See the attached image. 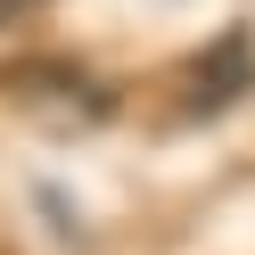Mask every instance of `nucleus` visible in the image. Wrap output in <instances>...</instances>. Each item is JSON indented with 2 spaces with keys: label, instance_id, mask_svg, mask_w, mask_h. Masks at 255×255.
<instances>
[{
  "label": "nucleus",
  "instance_id": "f257e3e1",
  "mask_svg": "<svg viewBox=\"0 0 255 255\" xmlns=\"http://www.w3.org/2000/svg\"><path fill=\"white\" fill-rule=\"evenodd\" d=\"M247 83H255V41L222 33L214 50H198V66H189V83H181V107L189 116H214V107H231Z\"/></svg>",
  "mask_w": 255,
  "mask_h": 255
},
{
  "label": "nucleus",
  "instance_id": "f03ea898",
  "mask_svg": "<svg viewBox=\"0 0 255 255\" xmlns=\"http://www.w3.org/2000/svg\"><path fill=\"white\" fill-rule=\"evenodd\" d=\"M25 8H33V0H0V25H17V17H25Z\"/></svg>",
  "mask_w": 255,
  "mask_h": 255
}]
</instances>
